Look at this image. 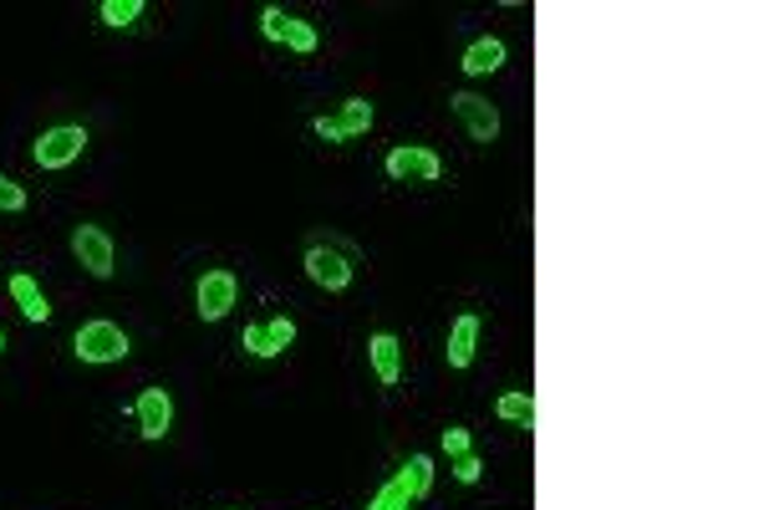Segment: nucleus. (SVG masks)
I'll return each mask as SVG.
<instances>
[{
  "label": "nucleus",
  "instance_id": "f257e3e1",
  "mask_svg": "<svg viewBox=\"0 0 764 510\" xmlns=\"http://www.w3.org/2000/svg\"><path fill=\"white\" fill-rule=\"evenodd\" d=\"M72 353L82 357V363H92V368H108V363H123L128 353H133V343H128V332L118 327V322H82L72 337Z\"/></svg>",
  "mask_w": 764,
  "mask_h": 510
},
{
  "label": "nucleus",
  "instance_id": "f03ea898",
  "mask_svg": "<svg viewBox=\"0 0 764 510\" xmlns=\"http://www.w3.org/2000/svg\"><path fill=\"white\" fill-rule=\"evenodd\" d=\"M306 276H312V286H322V292H347L352 286V251L347 245H332V241H312L306 245Z\"/></svg>",
  "mask_w": 764,
  "mask_h": 510
},
{
  "label": "nucleus",
  "instance_id": "7ed1b4c3",
  "mask_svg": "<svg viewBox=\"0 0 764 510\" xmlns=\"http://www.w3.org/2000/svg\"><path fill=\"white\" fill-rule=\"evenodd\" d=\"M82 149H88V128H82V123H57V128H47V133L37 139L31 159H37V169L57 174V169H72L77 159H82Z\"/></svg>",
  "mask_w": 764,
  "mask_h": 510
},
{
  "label": "nucleus",
  "instance_id": "20e7f679",
  "mask_svg": "<svg viewBox=\"0 0 764 510\" xmlns=\"http://www.w3.org/2000/svg\"><path fill=\"white\" fill-rule=\"evenodd\" d=\"M240 302V280L235 271H204L200 286H194V312H200V322H225L230 312H235Z\"/></svg>",
  "mask_w": 764,
  "mask_h": 510
},
{
  "label": "nucleus",
  "instance_id": "39448f33",
  "mask_svg": "<svg viewBox=\"0 0 764 510\" xmlns=\"http://www.w3.org/2000/svg\"><path fill=\"white\" fill-rule=\"evenodd\" d=\"M72 255L82 261V271L98 280H108L118 271V255H113V235L102 225H77L72 230Z\"/></svg>",
  "mask_w": 764,
  "mask_h": 510
},
{
  "label": "nucleus",
  "instance_id": "423d86ee",
  "mask_svg": "<svg viewBox=\"0 0 764 510\" xmlns=\"http://www.w3.org/2000/svg\"><path fill=\"white\" fill-rule=\"evenodd\" d=\"M454 118L464 123V133L475 143H495L500 139V108L489 98H479V92H454Z\"/></svg>",
  "mask_w": 764,
  "mask_h": 510
},
{
  "label": "nucleus",
  "instance_id": "0eeeda50",
  "mask_svg": "<svg viewBox=\"0 0 764 510\" xmlns=\"http://www.w3.org/2000/svg\"><path fill=\"white\" fill-rule=\"evenodd\" d=\"M291 343H296V322H291V317L251 322V327L240 332V347H245L251 357H281Z\"/></svg>",
  "mask_w": 764,
  "mask_h": 510
},
{
  "label": "nucleus",
  "instance_id": "6e6552de",
  "mask_svg": "<svg viewBox=\"0 0 764 510\" xmlns=\"http://www.w3.org/2000/svg\"><path fill=\"white\" fill-rule=\"evenodd\" d=\"M133 419H139L143 439H149V445H159L163 434L174 429V398H169V388H143L139 404H133Z\"/></svg>",
  "mask_w": 764,
  "mask_h": 510
},
{
  "label": "nucleus",
  "instance_id": "1a4fd4ad",
  "mask_svg": "<svg viewBox=\"0 0 764 510\" xmlns=\"http://www.w3.org/2000/svg\"><path fill=\"white\" fill-rule=\"evenodd\" d=\"M388 174L393 178H424V184H434V178L444 174V159L434 149H424V143H398V149L388 153Z\"/></svg>",
  "mask_w": 764,
  "mask_h": 510
},
{
  "label": "nucleus",
  "instance_id": "9d476101",
  "mask_svg": "<svg viewBox=\"0 0 764 510\" xmlns=\"http://www.w3.org/2000/svg\"><path fill=\"white\" fill-rule=\"evenodd\" d=\"M367 363H373V378L383 382V388H393V382L403 378V343L393 332H373V337H367Z\"/></svg>",
  "mask_w": 764,
  "mask_h": 510
},
{
  "label": "nucleus",
  "instance_id": "9b49d317",
  "mask_svg": "<svg viewBox=\"0 0 764 510\" xmlns=\"http://www.w3.org/2000/svg\"><path fill=\"white\" fill-rule=\"evenodd\" d=\"M388 484L398 490L403 500H408V506H414V500H424L428 490H434V459H428V455H414L408 465H398V470H393Z\"/></svg>",
  "mask_w": 764,
  "mask_h": 510
},
{
  "label": "nucleus",
  "instance_id": "f8f14e48",
  "mask_svg": "<svg viewBox=\"0 0 764 510\" xmlns=\"http://www.w3.org/2000/svg\"><path fill=\"white\" fill-rule=\"evenodd\" d=\"M475 353H479V317L475 312H464V317H454V327H449L444 357H449V368H469Z\"/></svg>",
  "mask_w": 764,
  "mask_h": 510
},
{
  "label": "nucleus",
  "instance_id": "ddd939ff",
  "mask_svg": "<svg viewBox=\"0 0 764 510\" xmlns=\"http://www.w3.org/2000/svg\"><path fill=\"white\" fill-rule=\"evenodd\" d=\"M505 57H510V51H505V41L500 37H479V41H469V47H464V76H489V72H500L505 67Z\"/></svg>",
  "mask_w": 764,
  "mask_h": 510
},
{
  "label": "nucleus",
  "instance_id": "4468645a",
  "mask_svg": "<svg viewBox=\"0 0 764 510\" xmlns=\"http://www.w3.org/2000/svg\"><path fill=\"white\" fill-rule=\"evenodd\" d=\"M11 302L21 306V317H26V322H47V317H51L47 292H41L37 276H26V271H16V276H11Z\"/></svg>",
  "mask_w": 764,
  "mask_h": 510
},
{
  "label": "nucleus",
  "instance_id": "2eb2a0df",
  "mask_svg": "<svg viewBox=\"0 0 764 510\" xmlns=\"http://www.w3.org/2000/svg\"><path fill=\"white\" fill-rule=\"evenodd\" d=\"M332 118H337V128H342V139H363V133H367V128H373V102H367V98H347V102H342V108H337V113H332Z\"/></svg>",
  "mask_w": 764,
  "mask_h": 510
},
{
  "label": "nucleus",
  "instance_id": "dca6fc26",
  "mask_svg": "<svg viewBox=\"0 0 764 510\" xmlns=\"http://www.w3.org/2000/svg\"><path fill=\"white\" fill-rule=\"evenodd\" d=\"M495 414H500L505 424H520V429H536V394H526V388H515V394H505L500 404H495Z\"/></svg>",
  "mask_w": 764,
  "mask_h": 510
},
{
  "label": "nucleus",
  "instance_id": "f3484780",
  "mask_svg": "<svg viewBox=\"0 0 764 510\" xmlns=\"http://www.w3.org/2000/svg\"><path fill=\"white\" fill-rule=\"evenodd\" d=\"M281 41H286L291 51H302V57H312L316 47H322V37H316V26L302 21V16H286V26H281Z\"/></svg>",
  "mask_w": 764,
  "mask_h": 510
},
{
  "label": "nucleus",
  "instance_id": "a211bd4d",
  "mask_svg": "<svg viewBox=\"0 0 764 510\" xmlns=\"http://www.w3.org/2000/svg\"><path fill=\"white\" fill-rule=\"evenodd\" d=\"M102 26H113V31H123V26H133L143 16V0H102Z\"/></svg>",
  "mask_w": 764,
  "mask_h": 510
},
{
  "label": "nucleus",
  "instance_id": "6ab92c4d",
  "mask_svg": "<svg viewBox=\"0 0 764 510\" xmlns=\"http://www.w3.org/2000/svg\"><path fill=\"white\" fill-rule=\"evenodd\" d=\"M0 210H6V215H21L26 210V190L11 174H0Z\"/></svg>",
  "mask_w": 764,
  "mask_h": 510
},
{
  "label": "nucleus",
  "instance_id": "aec40b11",
  "mask_svg": "<svg viewBox=\"0 0 764 510\" xmlns=\"http://www.w3.org/2000/svg\"><path fill=\"white\" fill-rule=\"evenodd\" d=\"M469 449H475V439H469V429H464V424H449V429H444V455H449V459H459V455H469Z\"/></svg>",
  "mask_w": 764,
  "mask_h": 510
},
{
  "label": "nucleus",
  "instance_id": "412c9836",
  "mask_svg": "<svg viewBox=\"0 0 764 510\" xmlns=\"http://www.w3.org/2000/svg\"><path fill=\"white\" fill-rule=\"evenodd\" d=\"M479 475H485V465H479V455L469 449V455H459L454 459V480L459 484H479Z\"/></svg>",
  "mask_w": 764,
  "mask_h": 510
},
{
  "label": "nucleus",
  "instance_id": "4be33fe9",
  "mask_svg": "<svg viewBox=\"0 0 764 510\" xmlns=\"http://www.w3.org/2000/svg\"><path fill=\"white\" fill-rule=\"evenodd\" d=\"M281 26H286V11H281V6H265V11H261V37L265 41H281Z\"/></svg>",
  "mask_w": 764,
  "mask_h": 510
},
{
  "label": "nucleus",
  "instance_id": "5701e85b",
  "mask_svg": "<svg viewBox=\"0 0 764 510\" xmlns=\"http://www.w3.org/2000/svg\"><path fill=\"white\" fill-rule=\"evenodd\" d=\"M367 510H408V500H403L398 490H393V484H383V490H377V496L367 500Z\"/></svg>",
  "mask_w": 764,
  "mask_h": 510
},
{
  "label": "nucleus",
  "instance_id": "b1692460",
  "mask_svg": "<svg viewBox=\"0 0 764 510\" xmlns=\"http://www.w3.org/2000/svg\"><path fill=\"white\" fill-rule=\"evenodd\" d=\"M312 128H316V139H326V143H347V139H342V128H337V118H332V113H322Z\"/></svg>",
  "mask_w": 764,
  "mask_h": 510
},
{
  "label": "nucleus",
  "instance_id": "393cba45",
  "mask_svg": "<svg viewBox=\"0 0 764 510\" xmlns=\"http://www.w3.org/2000/svg\"><path fill=\"white\" fill-rule=\"evenodd\" d=\"M0 353H6V332H0Z\"/></svg>",
  "mask_w": 764,
  "mask_h": 510
}]
</instances>
